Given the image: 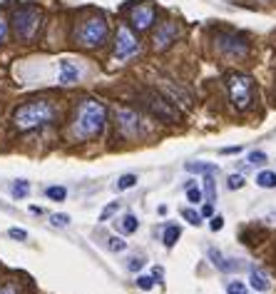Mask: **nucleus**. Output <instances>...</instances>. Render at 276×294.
I'll return each instance as SVG.
<instances>
[{"mask_svg": "<svg viewBox=\"0 0 276 294\" xmlns=\"http://www.w3.org/2000/svg\"><path fill=\"white\" fill-rule=\"evenodd\" d=\"M257 185L264 190H271L276 187V172H259L257 175Z\"/></svg>", "mask_w": 276, "mask_h": 294, "instance_id": "18", "label": "nucleus"}, {"mask_svg": "<svg viewBox=\"0 0 276 294\" xmlns=\"http://www.w3.org/2000/svg\"><path fill=\"white\" fill-rule=\"evenodd\" d=\"M50 222H53L55 227H67V224H70V215H62V212H57V215L50 217Z\"/></svg>", "mask_w": 276, "mask_h": 294, "instance_id": "27", "label": "nucleus"}, {"mask_svg": "<svg viewBox=\"0 0 276 294\" xmlns=\"http://www.w3.org/2000/svg\"><path fill=\"white\" fill-rule=\"evenodd\" d=\"M140 50V40L132 33V28L120 25L117 28V38H114V58L117 60H127Z\"/></svg>", "mask_w": 276, "mask_h": 294, "instance_id": "8", "label": "nucleus"}, {"mask_svg": "<svg viewBox=\"0 0 276 294\" xmlns=\"http://www.w3.org/2000/svg\"><path fill=\"white\" fill-rule=\"evenodd\" d=\"M249 162H251V165H266L269 157H266V152H261V150H254V152L249 155Z\"/></svg>", "mask_w": 276, "mask_h": 294, "instance_id": "25", "label": "nucleus"}, {"mask_svg": "<svg viewBox=\"0 0 276 294\" xmlns=\"http://www.w3.org/2000/svg\"><path fill=\"white\" fill-rule=\"evenodd\" d=\"M179 38V25L174 22V20H165L159 28H157V33H154V50L157 53H162L167 50L169 45H174V40Z\"/></svg>", "mask_w": 276, "mask_h": 294, "instance_id": "10", "label": "nucleus"}, {"mask_svg": "<svg viewBox=\"0 0 276 294\" xmlns=\"http://www.w3.org/2000/svg\"><path fill=\"white\" fill-rule=\"evenodd\" d=\"M28 192H30V182H28V179H18V182H13V197H15V199L28 197Z\"/></svg>", "mask_w": 276, "mask_h": 294, "instance_id": "19", "label": "nucleus"}, {"mask_svg": "<svg viewBox=\"0 0 276 294\" xmlns=\"http://www.w3.org/2000/svg\"><path fill=\"white\" fill-rule=\"evenodd\" d=\"M249 277H251V287H254L257 292H266V289H269V277H266L264 269L251 267V269H249Z\"/></svg>", "mask_w": 276, "mask_h": 294, "instance_id": "13", "label": "nucleus"}, {"mask_svg": "<svg viewBox=\"0 0 276 294\" xmlns=\"http://www.w3.org/2000/svg\"><path fill=\"white\" fill-rule=\"evenodd\" d=\"M137 287H140V289H145V292H149V289L154 287V277L140 275V277H137Z\"/></svg>", "mask_w": 276, "mask_h": 294, "instance_id": "24", "label": "nucleus"}, {"mask_svg": "<svg viewBox=\"0 0 276 294\" xmlns=\"http://www.w3.org/2000/svg\"><path fill=\"white\" fill-rule=\"evenodd\" d=\"M152 277H154V279H162V277H165V269H162V267H154V269H152Z\"/></svg>", "mask_w": 276, "mask_h": 294, "instance_id": "38", "label": "nucleus"}, {"mask_svg": "<svg viewBox=\"0 0 276 294\" xmlns=\"http://www.w3.org/2000/svg\"><path fill=\"white\" fill-rule=\"evenodd\" d=\"M114 118H117L120 135H125V138L134 140V138H142V135L147 132V125H145L142 115H140V112H134L132 107H120Z\"/></svg>", "mask_w": 276, "mask_h": 294, "instance_id": "6", "label": "nucleus"}, {"mask_svg": "<svg viewBox=\"0 0 276 294\" xmlns=\"http://www.w3.org/2000/svg\"><path fill=\"white\" fill-rule=\"evenodd\" d=\"M226 90H229V100L237 110H246L254 102V80L249 75H239L232 73L226 78Z\"/></svg>", "mask_w": 276, "mask_h": 294, "instance_id": "5", "label": "nucleus"}, {"mask_svg": "<svg viewBox=\"0 0 276 294\" xmlns=\"http://www.w3.org/2000/svg\"><path fill=\"white\" fill-rule=\"evenodd\" d=\"M187 199H189L192 205H199V202L204 199L202 190H199V187H187Z\"/></svg>", "mask_w": 276, "mask_h": 294, "instance_id": "23", "label": "nucleus"}, {"mask_svg": "<svg viewBox=\"0 0 276 294\" xmlns=\"http://www.w3.org/2000/svg\"><path fill=\"white\" fill-rule=\"evenodd\" d=\"M184 170L187 172H199V175H217L219 172V167L212 165V162H187Z\"/></svg>", "mask_w": 276, "mask_h": 294, "instance_id": "14", "label": "nucleus"}, {"mask_svg": "<svg viewBox=\"0 0 276 294\" xmlns=\"http://www.w3.org/2000/svg\"><path fill=\"white\" fill-rule=\"evenodd\" d=\"M239 152H241L239 145H237V147H224V150H221V155H239Z\"/></svg>", "mask_w": 276, "mask_h": 294, "instance_id": "36", "label": "nucleus"}, {"mask_svg": "<svg viewBox=\"0 0 276 294\" xmlns=\"http://www.w3.org/2000/svg\"><path fill=\"white\" fill-rule=\"evenodd\" d=\"M8 237H10V239H18V242H25V239H28V232H25V230H18V227H13V230H8Z\"/></svg>", "mask_w": 276, "mask_h": 294, "instance_id": "29", "label": "nucleus"}, {"mask_svg": "<svg viewBox=\"0 0 276 294\" xmlns=\"http://www.w3.org/2000/svg\"><path fill=\"white\" fill-rule=\"evenodd\" d=\"M0 294H20V292L15 284H3V287H0Z\"/></svg>", "mask_w": 276, "mask_h": 294, "instance_id": "35", "label": "nucleus"}, {"mask_svg": "<svg viewBox=\"0 0 276 294\" xmlns=\"http://www.w3.org/2000/svg\"><path fill=\"white\" fill-rule=\"evenodd\" d=\"M137 227H140V222H137V217H134V215H125L122 219H120V230H122L125 235L137 232Z\"/></svg>", "mask_w": 276, "mask_h": 294, "instance_id": "15", "label": "nucleus"}, {"mask_svg": "<svg viewBox=\"0 0 276 294\" xmlns=\"http://www.w3.org/2000/svg\"><path fill=\"white\" fill-rule=\"evenodd\" d=\"M204 195H206V202H209V205L217 199V185H214V175H204Z\"/></svg>", "mask_w": 276, "mask_h": 294, "instance_id": "17", "label": "nucleus"}, {"mask_svg": "<svg viewBox=\"0 0 276 294\" xmlns=\"http://www.w3.org/2000/svg\"><path fill=\"white\" fill-rule=\"evenodd\" d=\"M5 38H8V18L0 13V45L5 42Z\"/></svg>", "mask_w": 276, "mask_h": 294, "instance_id": "32", "label": "nucleus"}, {"mask_svg": "<svg viewBox=\"0 0 276 294\" xmlns=\"http://www.w3.org/2000/svg\"><path fill=\"white\" fill-rule=\"evenodd\" d=\"M154 20H157V10H154L152 3H140V5H134V8L129 10V25H132L137 33L149 30V28L154 25Z\"/></svg>", "mask_w": 276, "mask_h": 294, "instance_id": "9", "label": "nucleus"}, {"mask_svg": "<svg viewBox=\"0 0 276 294\" xmlns=\"http://www.w3.org/2000/svg\"><path fill=\"white\" fill-rule=\"evenodd\" d=\"M42 22V13L37 5H20L13 13V30L20 40H33Z\"/></svg>", "mask_w": 276, "mask_h": 294, "instance_id": "4", "label": "nucleus"}, {"mask_svg": "<svg viewBox=\"0 0 276 294\" xmlns=\"http://www.w3.org/2000/svg\"><path fill=\"white\" fill-rule=\"evenodd\" d=\"M110 38V25L102 15H92V18H85L77 22L75 28V42L80 48H87V50H97L102 48Z\"/></svg>", "mask_w": 276, "mask_h": 294, "instance_id": "3", "label": "nucleus"}, {"mask_svg": "<svg viewBox=\"0 0 276 294\" xmlns=\"http://www.w3.org/2000/svg\"><path fill=\"white\" fill-rule=\"evenodd\" d=\"M199 215H202V217H214V210H212V205H209V202L202 207V212H199Z\"/></svg>", "mask_w": 276, "mask_h": 294, "instance_id": "37", "label": "nucleus"}, {"mask_svg": "<svg viewBox=\"0 0 276 294\" xmlns=\"http://www.w3.org/2000/svg\"><path fill=\"white\" fill-rule=\"evenodd\" d=\"M179 235H182V230H179L177 224H167L165 227V244L167 247H174L177 239H179Z\"/></svg>", "mask_w": 276, "mask_h": 294, "instance_id": "16", "label": "nucleus"}, {"mask_svg": "<svg viewBox=\"0 0 276 294\" xmlns=\"http://www.w3.org/2000/svg\"><path fill=\"white\" fill-rule=\"evenodd\" d=\"M145 102H147L149 112L157 115L159 120H165V122H177V120H179V112H177L165 98H159V95H147Z\"/></svg>", "mask_w": 276, "mask_h": 294, "instance_id": "11", "label": "nucleus"}, {"mask_svg": "<svg viewBox=\"0 0 276 294\" xmlns=\"http://www.w3.org/2000/svg\"><path fill=\"white\" fill-rule=\"evenodd\" d=\"M226 294H246V287H244L241 282H232V284L226 287Z\"/></svg>", "mask_w": 276, "mask_h": 294, "instance_id": "31", "label": "nucleus"}, {"mask_svg": "<svg viewBox=\"0 0 276 294\" xmlns=\"http://www.w3.org/2000/svg\"><path fill=\"white\" fill-rule=\"evenodd\" d=\"M226 185H229V190H241V187H244V177H241V175H232Z\"/></svg>", "mask_w": 276, "mask_h": 294, "instance_id": "30", "label": "nucleus"}, {"mask_svg": "<svg viewBox=\"0 0 276 294\" xmlns=\"http://www.w3.org/2000/svg\"><path fill=\"white\" fill-rule=\"evenodd\" d=\"M110 250L112 252H125V250H127V242L120 239V237H110Z\"/></svg>", "mask_w": 276, "mask_h": 294, "instance_id": "26", "label": "nucleus"}, {"mask_svg": "<svg viewBox=\"0 0 276 294\" xmlns=\"http://www.w3.org/2000/svg\"><path fill=\"white\" fill-rule=\"evenodd\" d=\"M142 267H145V259H140V257H134V259L129 262V269H132V272H137V269H142Z\"/></svg>", "mask_w": 276, "mask_h": 294, "instance_id": "34", "label": "nucleus"}, {"mask_svg": "<svg viewBox=\"0 0 276 294\" xmlns=\"http://www.w3.org/2000/svg\"><path fill=\"white\" fill-rule=\"evenodd\" d=\"M182 217L189 222V224H197V227L202 224V215H199V212H194V210H189V207H187V210H182Z\"/></svg>", "mask_w": 276, "mask_h": 294, "instance_id": "22", "label": "nucleus"}, {"mask_svg": "<svg viewBox=\"0 0 276 294\" xmlns=\"http://www.w3.org/2000/svg\"><path fill=\"white\" fill-rule=\"evenodd\" d=\"M137 185V175H122L117 182H114V190H129Z\"/></svg>", "mask_w": 276, "mask_h": 294, "instance_id": "21", "label": "nucleus"}, {"mask_svg": "<svg viewBox=\"0 0 276 294\" xmlns=\"http://www.w3.org/2000/svg\"><path fill=\"white\" fill-rule=\"evenodd\" d=\"M45 195H48V199L62 202V199L67 197V190H65V187H60V185H55V187H48V190H45Z\"/></svg>", "mask_w": 276, "mask_h": 294, "instance_id": "20", "label": "nucleus"}, {"mask_svg": "<svg viewBox=\"0 0 276 294\" xmlns=\"http://www.w3.org/2000/svg\"><path fill=\"white\" fill-rule=\"evenodd\" d=\"M209 227H212V232H219L221 227H224V219H221L219 215L212 217V222H209Z\"/></svg>", "mask_w": 276, "mask_h": 294, "instance_id": "33", "label": "nucleus"}, {"mask_svg": "<svg viewBox=\"0 0 276 294\" xmlns=\"http://www.w3.org/2000/svg\"><path fill=\"white\" fill-rule=\"evenodd\" d=\"M117 210H120V202H112V205H107V207L102 210V215H100V219H102V222H107V219H110V217L114 215Z\"/></svg>", "mask_w": 276, "mask_h": 294, "instance_id": "28", "label": "nucleus"}, {"mask_svg": "<svg viewBox=\"0 0 276 294\" xmlns=\"http://www.w3.org/2000/svg\"><path fill=\"white\" fill-rule=\"evenodd\" d=\"M107 122V107L100 100L85 98L80 100V105L75 107L73 125H70V138L75 142H85V140L97 138L105 130Z\"/></svg>", "mask_w": 276, "mask_h": 294, "instance_id": "1", "label": "nucleus"}, {"mask_svg": "<svg viewBox=\"0 0 276 294\" xmlns=\"http://www.w3.org/2000/svg\"><path fill=\"white\" fill-rule=\"evenodd\" d=\"M57 80L62 85H75L80 80V67L75 65L73 60H60V75H57Z\"/></svg>", "mask_w": 276, "mask_h": 294, "instance_id": "12", "label": "nucleus"}, {"mask_svg": "<svg viewBox=\"0 0 276 294\" xmlns=\"http://www.w3.org/2000/svg\"><path fill=\"white\" fill-rule=\"evenodd\" d=\"M217 48L226 58L241 60L249 55V40L244 38V35H237V33H219L217 35Z\"/></svg>", "mask_w": 276, "mask_h": 294, "instance_id": "7", "label": "nucleus"}, {"mask_svg": "<svg viewBox=\"0 0 276 294\" xmlns=\"http://www.w3.org/2000/svg\"><path fill=\"white\" fill-rule=\"evenodd\" d=\"M55 118L57 110L50 100H30V102H22L13 112V125L22 132H30V130H37V127H45V125L55 122Z\"/></svg>", "mask_w": 276, "mask_h": 294, "instance_id": "2", "label": "nucleus"}]
</instances>
